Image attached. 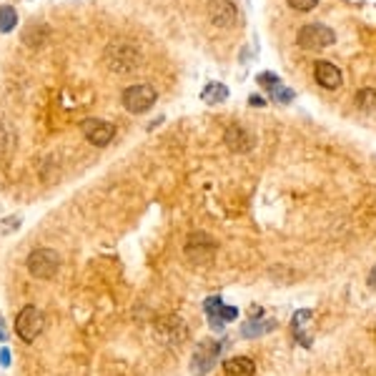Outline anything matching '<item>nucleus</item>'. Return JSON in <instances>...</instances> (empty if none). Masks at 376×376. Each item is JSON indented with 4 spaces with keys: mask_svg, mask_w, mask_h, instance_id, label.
Listing matches in <instances>:
<instances>
[{
    "mask_svg": "<svg viewBox=\"0 0 376 376\" xmlns=\"http://www.w3.org/2000/svg\"><path fill=\"white\" fill-rule=\"evenodd\" d=\"M20 223H23V218L20 216H8L0 221V236H8L11 231H15V228H20Z\"/></svg>",
    "mask_w": 376,
    "mask_h": 376,
    "instance_id": "aec40b11",
    "label": "nucleus"
},
{
    "mask_svg": "<svg viewBox=\"0 0 376 376\" xmlns=\"http://www.w3.org/2000/svg\"><path fill=\"white\" fill-rule=\"evenodd\" d=\"M25 266H28L30 276H35V279H53L56 271L61 268V256L53 249H35L30 251Z\"/></svg>",
    "mask_w": 376,
    "mask_h": 376,
    "instance_id": "39448f33",
    "label": "nucleus"
},
{
    "mask_svg": "<svg viewBox=\"0 0 376 376\" xmlns=\"http://www.w3.org/2000/svg\"><path fill=\"white\" fill-rule=\"evenodd\" d=\"M216 316L221 321H234L236 316H239V311H236L234 306H223V303H221V306H218V311H216Z\"/></svg>",
    "mask_w": 376,
    "mask_h": 376,
    "instance_id": "5701e85b",
    "label": "nucleus"
},
{
    "mask_svg": "<svg viewBox=\"0 0 376 376\" xmlns=\"http://www.w3.org/2000/svg\"><path fill=\"white\" fill-rule=\"evenodd\" d=\"M251 106H263V101H261V98L253 96V98H251Z\"/></svg>",
    "mask_w": 376,
    "mask_h": 376,
    "instance_id": "bb28decb",
    "label": "nucleus"
},
{
    "mask_svg": "<svg viewBox=\"0 0 376 376\" xmlns=\"http://www.w3.org/2000/svg\"><path fill=\"white\" fill-rule=\"evenodd\" d=\"M103 63L106 68L115 75H128L141 65V48L133 43V40H111L106 51H103Z\"/></svg>",
    "mask_w": 376,
    "mask_h": 376,
    "instance_id": "f257e3e1",
    "label": "nucleus"
},
{
    "mask_svg": "<svg viewBox=\"0 0 376 376\" xmlns=\"http://www.w3.org/2000/svg\"><path fill=\"white\" fill-rule=\"evenodd\" d=\"M216 253V241L208 234H191V239L186 241V256L191 261H208Z\"/></svg>",
    "mask_w": 376,
    "mask_h": 376,
    "instance_id": "9b49d317",
    "label": "nucleus"
},
{
    "mask_svg": "<svg viewBox=\"0 0 376 376\" xmlns=\"http://www.w3.org/2000/svg\"><path fill=\"white\" fill-rule=\"evenodd\" d=\"M18 23V13L13 6H0V33H11Z\"/></svg>",
    "mask_w": 376,
    "mask_h": 376,
    "instance_id": "a211bd4d",
    "label": "nucleus"
},
{
    "mask_svg": "<svg viewBox=\"0 0 376 376\" xmlns=\"http://www.w3.org/2000/svg\"><path fill=\"white\" fill-rule=\"evenodd\" d=\"M369 286H376V266H374V271H371V279H369Z\"/></svg>",
    "mask_w": 376,
    "mask_h": 376,
    "instance_id": "cd10ccee",
    "label": "nucleus"
},
{
    "mask_svg": "<svg viewBox=\"0 0 376 376\" xmlns=\"http://www.w3.org/2000/svg\"><path fill=\"white\" fill-rule=\"evenodd\" d=\"M274 93V98H279L281 103H289L291 98H294V91H289V88H284V86H279L276 91H271Z\"/></svg>",
    "mask_w": 376,
    "mask_h": 376,
    "instance_id": "b1692460",
    "label": "nucleus"
},
{
    "mask_svg": "<svg viewBox=\"0 0 376 376\" xmlns=\"http://www.w3.org/2000/svg\"><path fill=\"white\" fill-rule=\"evenodd\" d=\"M46 329V316L38 306H23L15 316V334L20 337V341L30 344L43 334Z\"/></svg>",
    "mask_w": 376,
    "mask_h": 376,
    "instance_id": "f03ea898",
    "label": "nucleus"
},
{
    "mask_svg": "<svg viewBox=\"0 0 376 376\" xmlns=\"http://www.w3.org/2000/svg\"><path fill=\"white\" fill-rule=\"evenodd\" d=\"M258 83H261L263 88H268V91H276V88L281 86V78L276 73H261L258 75Z\"/></svg>",
    "mask_w": 376,
    "mask_h": 376,
    "instance_id": "412c9836",
    "label": "nucleus"
},
{
    "mask_svg": "<svg viewBox=\"0 0 376 376\" xmlns=\"http://www.w3.org/2000/svg\"><path fill=\"white\" fill-rule=\"evenodd\" d=\"M188 337V326L178 316H165L156 324V339L165 346H181Z\"/></svg>",
    "mask_w": 376,
    "mask_h": 376,
    "instance_id": "0eeeda50",
    "label": "nucleus"
},
{
    "mask_svg": "<svg viewBox=\"0 0 376 376\" xmlns=\"http://www.w3.org/2000/svg\"><path fill=\"white\" fill-rule=\"evenodd\" d=\"M286 3H289L294 11H301V13H308L319 6V0H286Z\"/></svg>",
    "mask_w": 376,
    "mask_h": 376,
    "instance_id": "4be33fe9",
    "label": "nucleus"
},
{
    "mask_svg": "<svg viewBox=\"0 0 376 376\" xmlns=\"http://www.w3.org/2000/svg\"><path fill=\"white\" fill-rule=\"evenodd\" d=\"M313 78H316V83H319L321 88H326V91H337L344 83L341 70L329 61H316V65H313Z\"/></svg>",
    "mask_w": 376,
    "mask_h": 376,
    "instance_id": "f8f14e48",
    "label": "nucleus"
},
{
    "mask_svg": "<svg viewBox=\"0 0 376 376\" xmlns=\"http://www.w3.org/2000/svg\"><path fill=\"white\" fill-rule=\"evenodd\" d=\"M80 133L86 136L88 143L103 149V146H108L115 136V125L108 123V120H101V118H86L80 123Z\"/></svg>",
    "mask_w": 376,
    "mask_h": 376,
    "instance_id": "1a4fd4ad",
    "label": "nucleus"
},
{
    "mask_svg": "<svg viewBox=\"0 0 376 376\" xmlns=\"http://www.w3.org/2000/svg\"><path fill=\"white\" fill-rule=\"evenodd\" d=\"M0 364L11 366V351H8V349H3V351H0Z\"/></svg>",
    "mask_w": 376,
    "mask_h": 376,
    "instance_id": "393cba45",
    "label": "nucleus"
},
{
    "mask_svg": "<svg viewBox=\"0 0 376 376\" xmlns=\"http://www.w3.org/2000/svg\"><path fill=\"white\" fill-rule=\"evenodd\" d=\"M223 141L234 153H249L253 146H256V136L246 128V125H228L226 133H223Z\"/></svg>",
    "mask_w": 376,
    "mask_h": 376,
    "instance_id": "9d476101",
    "label": "nucleus"
},
{
    "mask_svg": "<svg viewBox=\"0 0 376 376\" xmlns=\"http://www.w3.org/2000/svg\"><path fill=\"white\" fill-rule=\"evenodd\" d=\"M296 43L306 51H324L337 43V33L324 23H306L296 35Z\"/></svg>",
    "mask_w": 376,
    "mask_h": 376,
    "instance_id": "20e7f679",
    "label": "nucleus"
},
{
    "mask_svg": "<svg viewBox=\"0 0 376 376\" xmlns=\"http://www.w3.org/2000/svg\"><path fill=\"white\" fill-rule=\"evenodd\" d=\"M8 339V331H6V319H3V313H0V341H6Z\"/></svg>",
    "mask_w": 376,
    "mask_h": 376,
    "instance_id": "a878e982",
    "label": "nucleus"
},
{
    "mask_svg": "<svg viewBox=\"0 0 376 376\" xmlns=\"http://www.w3.org/2000/svg\"><path fill=\"white\" fill-rule=\"evenodd\" d=\"M158 101V93L153 86L149 83H136V86H128L120 96V103L128 113H146V111L153 108V103Z\"/></svg>",
    "mask_w": 376,
    "mask_h": 376,
    "instance_id": "7ed1b4c3",
    "label": "nucleus"
},
{
    "mask_svg": "<svg viewBox=\"0 0 376 376\" xmlns=\"http://www.w3.org/2000/svg\"><path fill=\"white\" fill-rule=\"evenodd\" d=\"M223 374L226 376H253L256 374V364L249 356H234L223 364Z\"/></svg>",
    "mask_w": 376,
    "mask_h": 376,
    "instance_id": "ddd939ff",
    "label": "nucleus"
},
{
    "mask_svg": "<svg viewBox=\"0 0 376 376\" xmlns=\"http://www.w3.org/2000/svg\"><path fill=\"white\" fill-rule=\"evenodd\" d=\"M18 146V133L13 128V123L0 120V156H11Z\"/></svg>",
    "mask_w": 376,
    "mask_h": 376,
    "instance_id": "4468645a",
    "label": "nucleus"
},
{
    "mask_svg": "<svg viewBox=\"0 0 376 376\" xmlns=\"http://www.w3.org/2000/svg\"><path fill=\"white\" fill-rule=\"evenodd\" d=\"M271 329H276V321H266V324H256V321H251L241 329L246 339H253V337H261V334H268Z\"/></svg>",
    "mask_w": 376,
    "mask_h": 376,
    "instance_id": "6ab92c4d",
    "label": "nucleus"
},
{
    "mask_svg": "<svg viewBox=\"0 0 376 376\" xmlns=\"http://www.w3.org/2000/svg\"><path fill=\"white\" fill-rule=\"evenodd\" d=\"M218 353H221V344L218 341H211V339H208V341H201L199 346H196L194 359H191V371H194L196 376H206L216 366Z\"/></svg>",
    "mask_w": 376,
    "mask_h": 376,
    "instance_id": "6e6552de",
    "label": "nucleus"
},
{
    "mask_svg": "<svg viewBox=\"0 0 376 376\" xmlns=\"http://www.w3.org/2000/svg\"><path fill=\"white\" fill-rule=\"evenodd\" d=\"M48 35V28L43 23H30L28 28L23 30V43L25 46H40Z\"/></svg>",
    "mask_w": 376,
    "mask_h": 376,
    "instance_id": "dca6fc26",
    "label": "nucleus"
},
{
    "mask_svg": "<svg viewBox=\"0 0 376 376\" xmlns=\"http://www.w3.org/2000/svg\"><path fill=\"white\" fill-rule=\"evenodd\" d=\"M353 103H356V108L364 115L376 118V88H361V91L356 93V98H353Z\"/></svg>",
    "mask_w": 376,
    "mask_h": 376,
    "instance_id": "2eb2a0df",
    "label": "nucleus"
},
{
    "mask_svg": "<svg viewBox=\"0 0 376 376\" xmlns=\"http://www.w3.org/2000/svg\"><path fill=\"white\" fill-rule=\"evenodd\" d=\"M206 15L216 28H234L239 23V8L234 0H208L206 3Z\"/></svg>",
    "mask_w": 376,
    "mask_h": 376,
    "instance_id": "423d86ee",
    "label": "nucleus"
},
{
    "mask_svg": "<svg viewBox=\"0 0 376 376\" xmlns=\"http://www.w3.org/2000/svg\"><path fill=\"white\" fill-rule=\"evenodd\" d=\"M201 98H203L206 103H223L228 98V88L223 86V83H208V86L203 88V93H201Z\"/></svg>",
    "mask_w": 376,
    "mask_h": 376,
    "instance_id": "f3484780",
    "label": "nucleus"
}]
</instances>
